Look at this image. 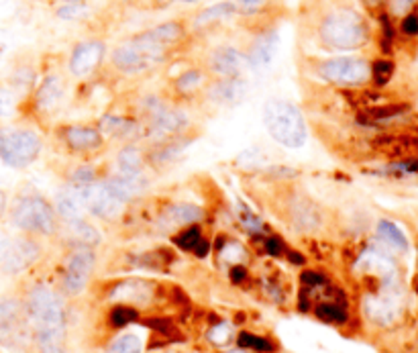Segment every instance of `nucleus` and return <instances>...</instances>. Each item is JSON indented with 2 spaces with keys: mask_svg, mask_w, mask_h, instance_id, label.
<instances>
[{
  "mask_svg": "<svg viewBox=\"0 0 418 353\" xmlns=\"http://www.w3.org/2000/svg\"><path fill=\"white\" fill-rule=\"evenodd\" d=\"M9 235L4 231H0V264H2V257L6 254V247H9Z\"/></svg>",
  "mask_w": 418,
  "mask_h": 353,
  "instance_id": "8fccbe9b",
  "label": "nucleus"
},
{
  "mask_svg": "<svg viewBox=\"0 0 418 353\" xmlns=\"http://www.w3.org/2000/svg\"><path fill=\"white\" fill-rule=\"evenodd\" d=\"M229 353H245V352H241V349H235V352H229Z\"/></svg>",
  "mask_w": 418,
  "mask_h": 353,
  "instance_id": "864d4df0",
  "label": "nucleus"
},
{
  "mask_svg": "<svg viewBox=\"0 0 418 353\" xmlns=\"http://www.w3.org/2000/svg\"><path fill=\"white\" fill-rule=\"evenodd\" d=\"M4 212H6V194L4 190H0V219L4 217Z\"/></svg>",
  "mask_w": 418,
  "mask_h": 353,
  "instance_id": "3c124183",
  "label": "nucleus"
},
{
  "mask_svg": "<svg viewBox=\"0 0 418 353\" xmlns=\"http://www.w3.org/2000/svg\"><path fill=\"white\" fill-rule=\"evenodd\" d=\"M247 90H249V84L247 80H243L241 76L221 78L210 88V98L219 104H237L239 100L245 98Z\"/></svg>",
  "mask_w": 418,
  "mask_h": 353,
  "instance_id": "2eb2a0df",
  "label": "nucleus"
},
{
  "mask_svg": "<svg viewBox=\"0 0 418 353\" xmlns=\"http://www.w3.org/2000/svg\"><path fill=\"white\" fill-rule=\"evenodd\" d=\"M324 80L341 86H361L371 78V65L361 58H333L319 67Z\"/></svg>",
  "mask_w": 418,
  "mask_h": 353,
  "instance_id": "0eeeda50",
  "label": "nucleus"
},
{
  "mask_svg": "<svg viewBox=\"0 0 418 353\" xmlns=\"http://www.w3.org/2000/svg\"><path fill=\"white\" fill-rule=\"evenodd\" d=\"M210 67L221 76V78H237L249 67L247 55H243L239 49L221 48L216 49L210 58Z\"/></svg>",
  "mask_w": 418,
  "mask_h": 353,
  "instance_id": "ddd939ff",
  "label": "nucleus"
},
{
  "mask_svg": "<svg viewBox=\"0 0 418 353\" xmlns=\"http://www.w3.org/2000/svg\"><path fill=\"white\" fill-rule=\"evenodd\" d=\"M394 76V62L390 60H378L371 65V78L378 86H384Z\"/></svg>",
  "mask_w": 418,
  "mask_h": 353,
  "instance_id": "2f4dec72",
  "label": "nucleus"
},
{
  "mask_svg": "<svg viewBox=\"0 0 418 353\" xmlns=\"http://www.w3.org/2000/svg\"><path fill=\"white\" fill-rule=\"evenodd\" d=\"M76 2H86V0H76Z\"/></svg>",
  "mask_w": 418,
  "mask_h": 353,
  "instance_id": "5fc2aeb1",
  "label": "nucleus"
},
{
  "mask_svg": "<svg viewBox=\"0 0 418 353\" xmlns=\"http://www.w3.org/2000/svg\"><path fill=\"white\" fill-rule=\"evenodd\" d=\"M275 49H277V35L275 33H265V35L258 37L253 48H251V53L247 55L249 65H253V67L270 65L274 62Z\"/></svg>",
  "mask_w": 418,
  "mask_h": 353,
  "instance_id": "aec40b11",
  "label": "nucleus"
},
{
  "mask_svg": "<svg viewBox=\"0 0 418 353\" xmlns=\"http://www.w3.org/2000/svg\"><path fill=\"white\" fill-rule=\"evenodd\" d=\"M65 143L78 151H92L102 145V133L100 129L84 127V125H72L64 131Z\"/></svg>",
  "mask_w": 418,
  "mask_h": 353,
  "instance_id": "a211bd4d",
  "label": "nucleus"
},
{
  "mask_svg": "<svg viewBox=\"0 0 418 353\" xmlns=\"http://www.w3.org/2000/svg\"><path fill=\"white\" fill-rule=\"evenodd\" d=\"M414 2L417 0H390V9H392L394 15H404V13H408L412 9Z\"/></svg>",
  "mask_w": 418,
  "mask_h": 353,
  "instance_id": "a19ab883",
  "label": "nucleus"
},
{
  "mask_svg": "<svg viewBox=\"0 0 418 353\" xmlns=\"http://www.w3.org/2000/svg\"><path fill=\"white\" fill-rule=\"evenodd\" d=\"M116 165H119V172L123 174H139L141 168H143V153L139 147L135 145H127L119 151L116 156Z\"/></svg>",
  "mask_w": 418,
  "mask_h": 353,
  "instance_id": "5701e85b",
  "label": "nucleus"
},
{
  "mask_svg": "<svg viewBox=\"0 0 418 353\" xmlns=\"http://www.w3.org/2000/svg\"><path fill=\"white\" fill-rule=\"evenodd\" d=\"M27 315L41 353H65L64 306L55 292L48 286L33 288L27 300Z\"/></svg>",
  "mask_w": 418,
  "mask_h": 353,
  "instance_id": "f257e3e1",
  "label": "nucleus"
},
{
  "mask_svg": "<svg viewBox=\"0 0 418 353\" xmlns=\"http://www.w3.org/2000/svg\"><path fill=\"white\" fill-rule=\"evenodd\" d=\"M137 319V310H133L131 306H116L111 313V322L114 327H125Z\"/></svg>",
  "mask_w": 418,
  "mask_h": 353,
  "instance_id": "c9c22d12",
  "label": "nucleus"
},
{
  "mask_svg": "<svg viewBox=\"0 0 418 353\" xmlns=\"http://www.w3.org/2000/svg\"><path fill=\"white\" fill-rule=\"evenodd\" d=\"M237 11H239V9H237L235 2H216V4H212V6L200 11V13L196 15V18H194V27H196V29H204V27H209V25L219 23V21L231 18Z\"/></svg>",
  "mask_w": 418,
  "mask_h": 353,
  "instance_id": "412c9836",
  "label": "nucleus"
},
{
  "mask_svg": "<svg viewBox=\"0 0 418 353\" xmlns=\"http://www.w3.org/2000/svg\"><path fill=\"white\" fill-rule=\"evenodd\" d=\"M231 337V325H226V322H219L216 327H212L209 333V339L212 343H216V345H223L226 343Z\"/></svg>",
  "mask_w": 418,
  "mask_h": 353,
  "instance_id": "4c0bfd02",
  "label": "nucleus"
},
{
  "mask_svg": "<svg viewBox=\"0 0 418 353\" xmlns=\"http://www.w3.org/2000/svg\"><path fill=\"white\" fill-rule=\"evenodd\" d=\"M243 256V247L241 245H237V243H231V245H226L225 249H223V257L225 259H237V257Z\"/></svg>",
  "mask_w": 418,
  "mask_h": 353,
  "instance_id": "a18cd8bd",
  "label": "nucleus"
},
{
  "mask_svg": "<svg viewBox=\"0 0 418 353\" xmlns=\"http://www.w3.org/2000/svg\"><path fill=\"white\" fill-rule=\"evenodd\" d=\"M209 249H210V243L207 239H200L198 241V245L194 247V251H196V256L198 257L207 256V254H209Z\"/></svg>",
  "mask_w": 418,
  "mask_h": 353,
  "instance_id": "de8ad7c7",
  "label": "nucleus"
},
{
  "mask_svg": "<svg viewBox=\"0 0 418 353\" xmlns=\"http://www.w3.org/2000/svg\"><path fill=\"white\" fill-rule=\"evenodd\" d=\"M263 125L275 143L288 149H300L308 139L302 111L290 100L270 98L263 104Z\"/></svg>",
  "mask_w": 418,
  "mask_h": 353,
  "instance_id": "f03ea898",
  "label": "nucleus"
},
{
  "mask_svg": "<svg viewBox=\"0 0 418 353\" xmlns=\"http://www.w3.org/2000/svg\"><path fill=\"white\" fill-rule=\"evenodd\" d=\"M245 268H243L241 264H237V266H233V268H231V278H233V280H235V282H241L243 278H245Z\"/></svg>",
  "mask_w": 418,
  "mask_h": 353,
  "instance_id": "09e8293b",
  "label": "nucleus"
},
{
  "mask_svg": "<svg viewBox=\"0 0 418 353\" xmlns=\"http://www.w3.org/2000/svg\"><path fill=\"white\" fill-rule=\"evenodd\" d=\"M94 268V251L90 249V245H78L65 264L64 273V288L67 294H80L86 288L90 273Z\"/></svg>",
  "mask_w": 418,
  "mask_h": 353,
  "instance_id": "6e6552de",
  "label": "nucleus"
},
{
  "mask_svg": "<svg viewBox=\"0 0 418 353\" xmlns=\"http://www.w3.org/2000/svg\"><path fill=\"white\" fill-rule=\"evenodd\" d=\"M64 98V80L55 74L48 76L35 94V107L41 113H51Z\"/></svg>",
  "mask_w": 418,
  "mask_h": 353,
  "instance_id": "dca6fc26",
  "label": "nucleus"
},
{
  "mask_svg": "<svg viewBox=\"0 0 418 353\" xmlns=\"http://www.w3.org/2000/svg\"><path fill=\"white\" fill-rule=\"evenodd\" d=\"M67 227H70L72 235L80 241L82 245H94V243H98V241H100V235H98L97 229L90 225V223H86L84 219H74V221H67Z\"/></svg>",
  "mask_w": 418,
  "mask_h": 353,
  "instance_id": "a878e982",
  "label": "nucleus"
},
{
  "mask_svg": "<svg viewBox=\"0 0 418 353\" xmlns=\"http://www.w3.org/2000/svg\"><path fill=\"white\" fill-rule=\"evenodd\" d=\"M302 282L306 286H322L324 284V276L319 272H304L302 273Z\"/></svg>",
  "mask_w": 418,
  "mask_h": 353,
  "instance_id": "37998d69",
  "label": "nucleus"
},
{
  "mask_svg": "<svg viewBox=\"0 0 418 353\" xmlns=\"http://www.w3.org/2000/svg\"><path fill=\"white\" fill-rule=\"evenodd\" d=\"M408 111V104H387V107H373V109H368L365 114L368 119L365 121H386V119H392V116H398Z\"/></svg>",
  "mask_w": 418,
  "mask_h": 353,
  "instance_id": "c756f323",
  "label": "nucleus"
},
{
  "mask_svg": "<svg viewBox=\"0 0 418 353\" xmlns=\"http://www.w3.org/2000/svg\"><path fill=\"white\" fill-rule=\"evenodd\" d=\"M265 249H268L270 256H280L284 251V245H282V241L277 239V237H270V239L265 241Z\"/></svg>",
  "mask_w": 418,
  "mask_h": 353,
  "instance_id": "c03bdc74",
  "label": "nucleus"
},
{
  "mask_svg": "<svg viewBox=\"0 0 418 353\" xmlns=\"http://www.w3.org/2000/svg\"><path fill=\"white\" fill-rule=\"evenodd\" d=\"M41 153V137L23 127H0V161L9 168L23 170Z\"/></svg>",
  "mask_w": 418,
  "mask_h": 353,
  "instance_id": "39448f33",
  "label": "nucleus"
},
{
  "mask_svg": "<svg viewBox=\"0 0 418 353\" xmlns=\"http://www.w3.org/2000/svg\"><path fill=\"white\" fill-rule=\"evenodd\" d=\"M13 111H15V98H13V94L6 88L0 86V119L11 116Z\"/></svg>",
  "mask_w": 418,
  "mask_h": 353,
  "instance_id": "58836bf2",
  "label": "nucleus"
},
{
  "mask_svg": "<svg viewBox=\"0 0 418 353\" xmlns=\"http://www.w3.org/2000/svg\"><path fill=\"white\" fill-rule=\"evenodd\" d=\"M6 39H9V37H6V33L0 29V51L6 48Z\"/></svg>",
  "mask_w": 418,
  "mask_h": 353,
  "instance_id": "603ef678",
  "label": "nucleus"
},
{
  "mask_svg": "<svg viewBox=\"0 0 418 353\" xmlns=\"http://www.w3.org/2000/svg\"><path fill=\"white\" fill-rule=\"evenodd\" d=\"M15 11V0H0V16L11 15Z\"/></svg>",
  "mask_w": 418,
  "mask_h": 353,
  "instance_id": "49530a36",
  "label": "nucleus"
},
{
  "mask_svg": "<svg viewBox=\"0 0 418 353\" xmlns=\"http://www.w3.org/2000/svg\"><path fill=\"white\" fill-rule=\"evenodd\" d=\"M239 345H243V347H251V349H258V352H272V349H274V345H272L268 339L251 335V333H241V335H239Z\"/></svg>",
  "mask_w": 418,
  "mask_h": 353,
  "instance_id": "f704fd0d",
  "label": "nucleus"
},
{
  "mask_svg": "<svg viewBox=\"0 0 418 353\" xmlns=\"http://www.w3.org/2000/svg\"><path fill=\"white\" fill-rule=\"evenodd\" d=\"M165 53H167V48L151 41L145 33H139L114 49L113 64L125 74H139L160 64L165 58Z\"/></svg>",
  "mask_w": 418,
  "mask_h": 353,
  "instance_id": "20e7f679",
  "label": "nucleus"
},
{
  "mask_svg": "<svg viewBox=\"0 0 418 353\" xmlns=\"http://www.w3.org/2000/svg\"><path fill=\"white\" fill-rule=\"evenodd\" d=\"M39 257V245L29 237H16L9 241L6 254L2 257L0 270L4 273H21L33 266Z\"/></svg>",
  "mask_w": 418,
  "mask_h": 353,
  "instance_id": "9d476101",
  "label": "nucleus"
},
{
  "mask_svg": "<svg viewBox=\"0 0 418 353\" xmlns=\"http://www.w3.org/2000/svg\"><path fill=\"white\" fill-rule=\"evenodd\" d=\"M202 239V233H200V227L190 225L186 227L180 235L176 237V243L182 247V249H194L198 245V241Z\"/></svg>",
  "mask_w": 418,
  "mask_h": 353,
  "instance_id": "72a5a7b5",
  "label": "nucleus"
},
{
  "mask_svg": "<svg viewBox=\"0 0 418 353\" xmlns=\"http://www.w3.org/2000/svg\"><path fill=\"white\" fill-rule=\"evenodd\" d=\"M104 58V45L100 41H82L78 43L74 51H72V58H70V72L74 76H88L90 72H94L100 62Z\"/></svg>",
  "mask_w": 418,
  "mask_h": 353,
  "instance_id": "9b49d317",
  "label": "nucleus"
},
{
  "mask_svg": "<svg viewBox=\"0 0 418 353\" xmlns=\"http://www.w3.org/2000/svg\"><path fill=\"white\" fill-rule=\"evenodd\" d=\"M151 127H149V135L155 141H163L172 135H176L180 129L188 123V116L182 111H174V109H151Z\"/></svg>",
  "mask_w": 418,
  "mask_h": 353,
  "instance_id": "f8f14e48",
  "label": "nucleus"
},
{
  "mask_svg": "<svg viewBox=\"0 0 418 353\" xmlns=\"http://www.w3.org/2000/svg\"><path fill=\"white\" fill-rule=\"evenodd\" d=\"M55 209L60 212V217L64 219L65 223L67 221H74V219H82L84 210H86V205H84V194H82V186H70L62 192L57 194L55 198Z\"/></svg>",
  "mask_w": 418,
  "mask_h": 353,
  "instance_id": "f3484780",
  "label": "nucleus"
},
{
  "mask_svg": "<svg viewBox=\"0 0 418 353\" xmlns=\"http://www.w3.org/2000/svg\"><path fill=\"white\" fill-rule=\"evenodd\" d=\"M204 217L202 209L194 207V205H186L180 202L174 205L170 209H165V212L161 214V223L165 227H182V225H194Z\"/></svg>",
  "mask_w": 418,
  "mask_h": 353,
  "instance_id": "6ab92c4d",
  "label": "nucleus"
},
{
  "mask_svg": "<svg viewBox=\"0 0 418 353\" xmlns=\"http://www.w3.org/2000/svg\"><path fill=\"white\" fill-rule=\"evenodd\" d=\"M143 352V341L135 333H125L119 335L113 343L109 345V353H141Z\"/></svg>",
  "mask_w": 418,
  "mask_h": 353,
  "instance_id": "bb28decb",
  "label": "nucleus"
},
{
  "mask_svg": "<svg viewBox=\"0 0 418 353\" xmlns=\"http://www.w3.org/2000/svg\"><path fill=\"white\" fill-rule=\"evenodd\" d=\"M90 15V9L84 2H76V0H65L64 4L57 9V16L64 21H80Z\"/></svg>",
  "mask_w": 418,
  "mask_h": 353,
  "instance_id": "c85d7f7f",
  "label": "nucleus"
},
{
  "mask_svg": "<svg viewBox=\"0 0 418 353\" xmlns=\"http://www.w3.org/2000/svg\"><path fill=\"white\" fill-rule=\"evenodd\" d=\"M200 84H202V74L198 70H190V72H186V74H182L177 78L176 88L180 92H184V94H190Z\"/></svg>",
  "mask_w": 418,
  "mask_h": 353,
  "instance_id": "473e14b6",
  "label": "nucleus"
},
{
  "mask_svg": "<svg viewBox=\"0 0 418 353\" xmlns=\"http://www.w3.org/2000/svg\"><path fill=\"white\" fill-rule=\"evenodd\" d=\"M137 125L133 121L121 119V116H104L100 121V133H109L114 137H129L133 139L137 135Z\"/></svg>",
  "mask_w": 418,
  "mask_h": 353,
  "instance_id": "b1692460",
  "label": "nucleus"
},
{
  "mask_svg": "<svg viewBox=\"0 0 418 353\" xmlns=\"http://www.w3.org/2000/svg\"><path fill=\"white\" fill-rule=\"evenodd\" d=\"M378 235L386 241L387 245H392V247H396V249H400V251H406V249H408L406 235H404L402 231L394 225V223H390V221H380V223H378Z\"/></svg>",
  "mask_w": 418,
  "mask_h": 353,
  "instance_id": "393cba45",
  "label": "nucleus"
},
{
  "mask_svg": "<svg viewBox=\"0 0 418 353\" xmlns=\"http://www.w3.org/2000/svg\"><path fill=\"white\" fill-rule=\"evenodd\" d=\"M321 41L331 49H359L368 41V27L355 11L337 9L324 16L319 27Z\"/></svg>",
  "mask_w": 418,
  "mask_h": 353,
  "instance_id": "7ed1b4c3",
  "label": "nucleus"
},
{
  "mask_svg": "<svg viewBox=\"0 0 418 353\" xmlns=\"http://www.w3.org/2000/svg\"><path fill=\"white\" fill-rule=\"evenodd\" d=\"M97 182V170L90 165H82L78 170L72 172V184L74 186H88Z\"/></svg>",
  "mask_w": 418,
  "mask_h": 353,
  "instance_id": "e433bc0d",
  "label": "nucleus"
},
{
  "mask_svg": "<svg viewBox=\"0 0 418 353\" xmlns=\"http://www.w3.org/2000/svg\"><path fill=\"white\" fill-rule=\"evenodd\" d=\"M237 9L243 13H258L261 6H265L268 0H235Z\"/></svg>",
  "mask_w": 418,
  "mask_h": 353,
  "instance_id": "ea45409f",
  "label": "nucleus"
},
{
  "mask_svg": "<svg viewBox=\"0 0 418 353\" xmlns=\"http://www.w3.org/2000/svg\"><path fill=\"white\" fill-rule=\"evenodd\" d=\"M149 286L143 282H125L113 292V298H127V300H139L143 303L145 298L149 296L151 290H147Z\"/></svg>",
  "mask_w": 418,
  "mask_h": 353,
  "instance_id": "cd10ccee",
  "label": "nucleus"
},
{
  "mask_svg": "<svg viewBox=\"0 0 418 353\" xmlns=\"http://www.w3.org/2000/svg\"><path fill=\"white\" fill-rule=\"evenodd\" d=\"M145 35H147L151 41L163 45V48H170V45H174V43H177V41L184 37V27H182V23L170 21V23H161L158 27L145 31Z\"/></svg>",
  "mask_w": 418,
  "mask_h": 353,
  "instance_id": "4be33fe9",
  "label": "nucleus"
},
{
  "mask_svg": "<svg viewBox=\"0 0 418 353\" xmlns=\"http://www.w3.org/2000/svg\"><path fill=\"white\" fill-rule=\"evenodd\" d=\"M82 194H84V205H86V210H90L92 214H97L100 219H116L121 212H123V207L125 202L114 196L109 186L102 182V184H88V186H82Z\"/></svg>",
  "mask_w": 418,
  "mask_h": 353,
  "instance_id": "1a4fd4ad",
  "label": "nucleus"
},
{
  "mask_svg": "<svg viewBox=\"0 0 418 353\" xmlns=\"http://www.w3.org/2000/svg\"><path fill=\"white\" fill-rule=\"evenodd\" d=\"M402 31L406 33V35H418V15L410 13V15L404 16Z\"/></svg>",
  "mask_w": 418,
  "mask_h": 353,
  "instance_id": "79ce46f5",
  "label": "nucleus"
},
{
  "mask_svg": "<svg viewBox=\"0 0 418 353\" xmlns=\"http://www.w3.org/2000/svg\"><path fill=\"white\" fill-rule=\"evenodd\" d=\"M104 184H106L109 190H111L114 196H119L123 202H127L131 198H135L137 194L143 192V188L147 186V182H145V178L141 172H139V174H123V172H116V174H113Z\"/></svg>",
  "mask_w": 418,
  "mask_h": 353,
  "instance_id": "4468645a",
  "label": "nucleus"
},
{
  "mask_svg": "<svg viewBox=\"0 0 418 353\" xmlns=\"http://www.w3.org/2000/svg\"><path fill=\"white\" fill-rule=\"evenodd\" d=\"M317 317L326 322H345L347 321V313L343 306L335 305V303H324V305L317 306Z\"/></svg>",
  "mask_w": 418,
  "mask_h": 353,
  "instance_id": "7c9ffc66",
  "label": "nucleus"
},
{
  "mask_svg": "<svg viewBox=\"0 0 418 353\" xmlns=\"http://www.w3.org/2000/svg\"><path fill=\"white\" fill-rule=\"evenodd\" d=\"M11 221L16 229L33 235H51L55 231V210L43 196H21L11 209Z\"/></svg>",
  "mask_w": 418,
  "mask_h": 353,
  "instance_id": "423d86ee",
  "label": "nucleus"
}]
</instances>
